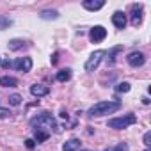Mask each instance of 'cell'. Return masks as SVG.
Segmentation results:
<instances>
[{"mask_svg":"<svg viewBox=\"0 0 151 151\" xmlns=\"http://www.w3.org/2000/svg\"><path fill=\"white\" fill-rule=\"evenodd\" d=\"M121 109V101H98L96 105H93L89 110H87V116L91 117H101V116H107V114H114Z\"/></svg>","mask_w":151,"mask_h":151,"instance_id":"1","label":"cell"},{"mask_svg":"<svg viewBox=\"0 0 151 151\" xmlns=\"http://www.w3.org/2000/svg\"><path fill=\"white\" fill-rule=\"evenodd\" d=\"M30 124H32L34 128L46 130L48 133H50V132H59V124H57L55 117H53L52 114H48V112H43V114L32 117V119H30Z\"/></svg>","mask_w":151,"mask_h":151,"instance_id":"2","label":"cell"},{"mask_svg":"<svg viewBox=\"0 0 151 151\" xmlns=\"http://www.w3.org/2000/svg\"><path fill=\"white\" fill-rule=\"evenodd\" d=\"M135 123H137V116H135V114H124V116H121V117H112V119H109L107 126H109V128H114V130H123V128H128V126H132V124H135Z\"/></svg>","mask_w":151,"mask_h":151,"instance_id":"3","label":"cell"},{"mask_svg":"<svg viewBox=\"0 0 151 151\" xmlns=\"http://www.w3.org/2000/svg\"><path fill=\"white\" fill-rule=\"evenodd\" d=\"M105 50H96V52H93L91 55H89V59H87V62H86V71H94L98 66H100V62H101V59L105 57Z\"/></svg>","mask_w":151,"mask_h":151,"instance_id":"4","label":"cell"},{"mask_svg":"<svg viewBox=\"0 0 151 151\" xmlns=\"http://www.w3.org/2000/svg\"><path fill=\"white\" fill-rule=\"evenodd\" d=\"M11 68H14L16 71H22V73H27L32 69V59L30 57H18L16 60H13Z\"/></svg>","mask_w":151,"mask_h":151,"instance_id":"5","label":"cell"},{"mask_svg":"<svg viewBox=\"0 0 151 151\" xmlns=\"http://www.w3.org/2000/svg\"><path fill=\"white\" fill-rule=\"evenodd\" d=\"M105 37H107V29L101 27V25H96V27H93V29L89 30V39H91V43H101Z\"/></svg>","mask_w":151,"mask_h":151,"instance_id":"6","label":"cell"},{"mask_svg":"<svg viewBox=\"0 0 151 151\" xmlns=\"http://www.w3.org/2000/svg\"><path fill=\"white\" fill-rule=\"evenodd\" d=\"M126 62H128L132 68H140V66H144V62H146V55H144L142 52H132V53H128Z\"/></svg>","mask_w":151,"mask_h":151,"instance_id":"7","label":"cell"},{"mask_svg":"<svg viewBox=\"0 0 151 151\" xmlns=\"http://www.w3.org/2000/svg\"><path fill=\"white\" fill-rule=\"evenodd\" d=\"M130 11H132V14H130V23H132L133 27L140 25V23H142V6H140V4H132Z\"/></svg>","mask_w":151,"mask_h":151,"instance_id":"8","label":"cell"},{"mask_svg":"<svg viewBox=\"0 0 151 151\" xmlns=\"http://www.w3.org/2000/svg\"><path fill=\"white\" fill-rule=\"evenodd\" d=\"M48 93H50V87H48V86H43V84H34V86H30V94H32V96L41 98V96H46Z\"/></svg>","mask_w":151,"mask_h":151,"instance_id":"9","label":"cell"},{"mask_svg":"<svg viewBox=\"0 0 151 151\" xmlns=\"http://www.w3.org/2000/svg\"><path fill=\"white\" fill-rule=\"evenodd\" d=\"M112 23L117 27V29H124L126 27V14L123 11H116L112 14Z\"/></svg>","mask_w":151,"mask_h":151,"instance_id":"10","label":"cell"},{"mask_svg":"<svg viewBox=\"0 0 151 151\" xmlns=\"http://www.w3.org/2000/svg\"><path fill=\"white\" fill-rule=\"evenodd\" d=\"M84 9H87V11H100L103 6H105V2L103 0H84Z\"/></svg>","mask_w":151,"mask_h":151,"instance_id":"11","label":"cell"},{"mask_svg":"<svg viewBox=\"0 0 151 151\" xmlns=\"http://www.w3.org/2000/svg\"><path fill=\"white\" fill-rule=\"evenodd\" d=\"M78 149H80V140L78 139H69L62 146V151H78Z\"/></svg>","mask_w":151,"mask_h":151,"instance_id":"12","label":"cell"},{"mask_svg":"<svg viewBox=\"0 0 151 151\" xmlns=\"http://www.w3.org/2000/svg\"><path fill=\"white\" fill-rule=\"evenodd\" d=\"M39 18L41 20H57L59 18V11H55V9H45V11L39 13Z\"/></svg>","mask_w":151,"mask_h":151,"instance_id":"13","label":"cell"},{"mask_svg":"<svg viewBox=\"0 0 151 151\" xmlns=\"http://www.w3.org/2000/svg\"><path fill=\"white\" fill-rule=\"evenodd\" d=\"M7 46H9V50H13V52H16V50H22V48H27L29 45H27V41H23V39H11Z\"/></svg>","mask_w":151,"mask_h":151,"instance_id":"14","label":"cell"},{"mask_svg":"<svg viewBox=\"0 0 151 151\" xmlns=\"http://www.w3.org/2000/svg\"><path fill=\"white\" fill-rule=\"evenodd\" d=\"M32 132H34V139H36L37 142H45V140H48V137H50V133H48L46 130H41V128H34Z\"/></svg>","mask_w":151,"mask_h":151,"instance_id":"15","label":"cell"},{"mask_svg":"<svg viewBox=\"0 0 151 151\" xmlns=\"http://www.w3.org/2000/svg\"><path fill=\"white\" fill-rule=\"evenodd\" d=\"M55 78H57V82H68V80L71 78V69H69V68H66V69L57 71Z\"/></svg>","mask_w":151,"mask_h":151,"instance_id":"16","label":"cell"},{"mask_svg":"<svg viewBox=\"0 0 151 151\" xmlns=\"http://www.w3.org/2000/svg\"><path fill=\"white\" fill-rule=\"evenodd\" d=\"M0 86L2 87H16L18 86V78H14V77H2L0 78Z\"/></svg>","mask_w":151,"mask_h":151,"instance_id":"17","label":"cell"},{"mask_svg":"<svg viewBox=\"0 0 151 151\" xmlns=\"http://www.w3.org/2000/svg\"><path fill=\"white\" fill-rule=\"evenodd\" d=\"M119 52H123V46H114V48H110V50H109V53H105V55H109V64H114L116 55H117Z\"/></svg>","mask_w":151,"mask_h":151,"instance_id":"18","label":"cell"},{"mask_svg":"<svg viewBox=\"0 0 151 151\" xmlns=\"http://www.w3.org/2000/svg\"><path fill=\"white\" fill-rule=\"evenodd\" d=\"M11 25H13V20H11L9 16L0 14V30H6V29H9Z\"/></svg>","mask_w":151,"mask_h":151,"instance_id":"19","label":"cell"},{"mask_svg":"<svg viewBox=\"0 0 151 151\" xmlns=\"http://www.w3.org/2000/svg\"><path fill=\"white\" fill-rule=\"evenodd\" d=\"M130 147H128V144L126 142H119V144H116V146H109V147H105V151H128Z\"/></svg>","mask_w":151,"mask_h":151,"instance_id":"20","label":"cell"},{"mask_svg":"<svg viewBox=\"0 0 151 151\" xmlns=\"http://www.w3.org/2000/svg\"><path fill=\"white\" fill-rule=\"evenodd\" d=\"M130 89H132V86H130L128 82H121V84H117V87H116L117 93H128Z\"/></svg>","mask_w":151,"mask_h":151,"instance_id":"21","label":"cell"},{"mask_svg":"<svg viewBox=\"0 0 151 151\" xmlns=\"http://www.w3.org/2000/svg\"><path fill=\"white\" fill-rule=\"evenodd\" d=\"M9 103H11L13 107H18V105L22 103V96H20V94H11V96H9Z\"/></svg>","mask_w":151,"mask_h":151,"instance_id":"22","label":"cell"},{"mask_svg":"<svg viewBox=\"0 0 151 151\" xmlns=\"http://www.w3.org/2000/svg\"><path fill=\"white\" fill-rule=\"evenodd\" d=\"M142 140H144V146H146V147H149V144H151V132H146Z\"/></svg>","mask_w":151,"mask_h":151,"instance_id":"23","label":"cell"},{"mask_svg":"<svg viewBox=\"0 0 151 151\" xmlns=\"http://www.w3.org/2000/svg\"><path fill=\"white\" fill-rule=\"evenodd\" d=\"M9 116H11V112L7 109H0V119H7Z\"/></svg>","mask_w":151,"mask_h":151,"instance_id":"24","label":"cell"},{"mask_svg":"<svg viewBox=\"0 0 151 151\" xmlns=\"http://www.w3.org/2000/svg\"><path fill=\"white\" fill-rule=\"evenodd\" d=\"M25 146H27L29 149H34V146H36V142H34L32 139H27V140H25Z\"/></svg>","mask_w":151,"mask_h":151,"instance_id":"25","label":"cell"},{"mask_svg":"<svg viewBox=\"0 0 151 151\" xmlns=\"http://www.w3.org/2000/svg\"><path fill=\"white\" fill-rule=\"evenodd\" d=\"M11 64H13V62H11L9 59H6V60H2V64H0V66L6 68V69H9V68H11Z\"/></svg>","mask_w":151,"mask_h":151,"instance_id":"26","label":"cell"},{"mask_svg":"<svg viewBox=\"0 0 151 151\" xmlns=\"http://www.w3.org/2000/svg\"><path fill=\"white\" fill-rule=\"evenodd\" d=\"M80 151H91V149H80Z\"/></svg>","mask_w":151,"mask_h":151,"instance_id":"27","label":"cell"},{"mask_svg":"<svg viewBox=\"0 0 151 151\" xmlns=\"http://www.w3.org/2000/svg\"><path fill=\"white\" fill-rule=\"evenodd\" d=\"M0 64H2V57H0Z\"/></svg>","mask_w":151,"mask_h":151,"instance_id":"28","label":"cell"},{"mask_svg":"<svg viewBox=\"0 0 151 151\" xmlns=\"http://www.w3.org/2000/svg\"><path fill=\"white\" fill-rule=\"evenodd\" d=\"M146 151H149V147H146Z\"/></svg>","mask_w":151,"mask_h":151,"instance_id":"29","label":"cell"}]
</instances>
